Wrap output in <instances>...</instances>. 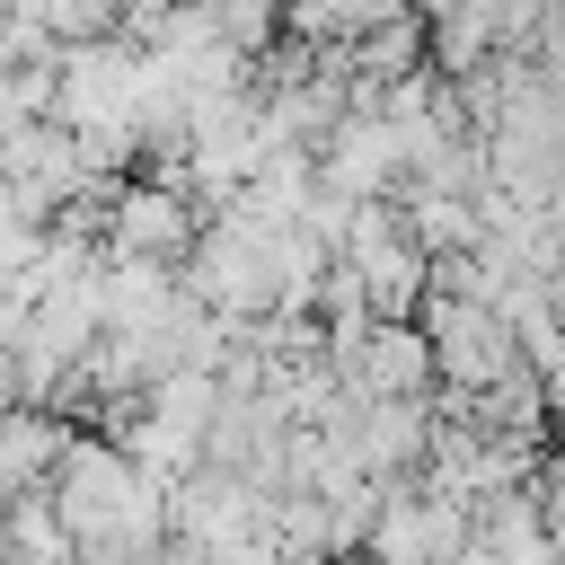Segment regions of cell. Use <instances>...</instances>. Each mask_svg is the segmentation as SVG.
Listing matches in <instances>:
<instances>
[{
	"label": "cell",
	"instance_id": "6da1fadb",
	"mask_svg": "<svg viewBox=\"0 0 565 565\" xmlns=\"http://www.w3.org/2000/svg\"><path fill=\"white\" fill-rule=\"evenodd\" d=\"M344 265L362 274V291H371V318H424L433 309V256H424V238H415V221H406V203L388 194V203H353V221H344Z\"/></svg>",
	"mask_w": 565,
	"mask_h": 565
},
{
	"label": "cell",
	"instance_id": "3957f363",
	"mask_svg": "<svg viewBox=\"0 0 565 565\" xmlns=\"http://www.w3.org/2000/svg\"><path fill=\"white\" fill-rule=\"evenodd\" d=\"M0 565H88V556H79V539H71L53 494H18L9 530H0Z\"/></svg>",
	"mask_w": 565,
	"mask_h": 565
},
{
	"label": "cell",
	"instance_id": "7a4b0ae2",
	"mask_svg": "<svg viewBox=\"0 0 565 565\" xmlns=\"http://www.w3.org/2000/svg\"><path fill=\"white\" fill-rule=\"evenodd\" d=\"M433 327V353H441V388L450 397H486L494 380H512L530 353H521V327L503 300H468V291H433L424 309Z\"/></svg>",
	"mask_w": 565,
	"mask_h": 565
}]
</instances>
